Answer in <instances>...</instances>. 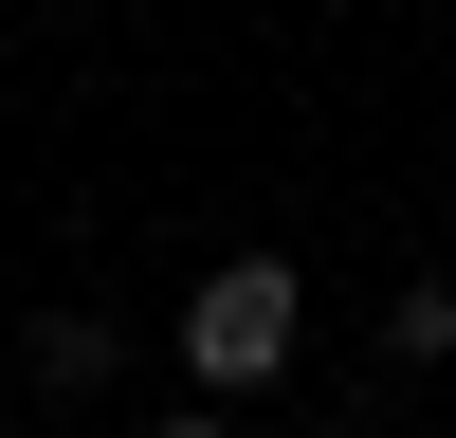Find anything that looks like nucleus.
I'll list each match as a JSON object with an SVG mask.
<instances>
[{"instance_id":"nucleus-1","label":"nucleus","mask_w":456,"mask_h":438,"mask_svg":"<svg viewBox=\"0 0 456 438\" xmlns=\"http://www.w3.org/2000/svg\"><path fill=\"white\" fill-rule=\"evenodd\" d=\"M292 347H311V274H292V256H219V274L183 292V384L201 402L292 384Z\"/></svg>"},{"instance_id":"nucleus-2","label":"nucleus","mask_w":456,"mask_h":438,"mask_svg":"<svg viewBox=\"0 0 456 438\" xmlns=\"http://www.w3.org/2000/svg\"><path fill=\"white\" fill-rule=\"evenodd\" d=\"M384 365H456V274H402L384 292Z\"/></svg>"},{"instance_id":"nucleus-3","label":"nucleus","mask_w":456,"mask_h":438,"mask_svg":"<svg viewBox=\"0 0 456 438\" xmlns=\"http://www.w3.org/2000/svg\"><path fill=\"white\" fill-rule=\"evenodd\" d=\"M110 365H128L110 311H37V384H110Z\"/></svg>"},{"instance_id":"nucleus-4","label":"nucleus","mask_w":456,"mask_h":438,"mask_svg":"<svg viewBox=\"0 0 456 438\" xmlns=\"http://www.w3.org/2000/svg\"><path fill=\"white\" fill-rule=\"evenodd\" d=\"M146 438H238V420H219V402H183V420H146Z\"/></svg>"}]
</instances>
